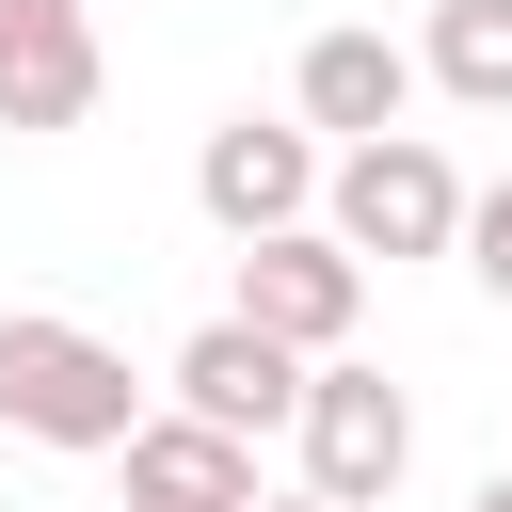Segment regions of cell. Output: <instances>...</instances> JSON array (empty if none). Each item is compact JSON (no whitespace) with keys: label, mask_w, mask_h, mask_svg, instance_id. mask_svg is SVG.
<instances>
[{"label":"cell","mask_w":512,"mask_h":512,"mask_svg":"<svg viewBox=\"0 0 512 512\" xmlns=\"http://www.w3.org/2000/svg\"><path fill=\"white\" fill-rule=\"evenodd\" d=\"M464 512H512V464H496V480H480V496H464Z\"/></svg>","instance_id":"4fadbf2b"},{"label":"cell","mask_w":512,"mask_h":512,"mask_svg":"<svg viewBox=\"0 0 512 512\" xmlns=\"http://www.w3.org/2000/svg\"><path fill=\"white\" fill-rule=\"evenodd\" d=\"M128 512H176V496H128Z\"/></svg>","instance_id":"5bb4252c"},{"label":"cell","mask_w":512,"mask_h":512,"mask_svg":"<svg viewBox=\"0 0 512 512\" xmlns=\"http://www.w3.org/2000/svg\"><path fill=\"white\" fill-rule=\"evenodd\" d=\"M96 112V0H0V128Z\"/></svg>","instance_id":"52a82bcc"},{"label":"cell","mask_w":512,"mask_h":512,"mask_svg":"<svg viewBox=\"0 0 512 512\" xmlns=\"http://www.w3.org/2000/svg\"><path fill=\"white\" fill-rule=\"evenodd\" d=\"M128 416H144V384H128V352L96 320L0 304V432H32V448H128Z\"/></svg>","instance_id":"6da1fadb"},{"label":"cell","mask_w":512,"mask_h":512,"mask_svg":"<svg viewBox=\"0 0 512 512\" xmlns=\"http://www.w3.org/2000/svg\"><path fill=\"white\" fill-rule=\"evenodd\" d=\"M400 112H416V48H400V32H304V128L368 144V128H400Z\"/></svg>","instance_id":"ba28073f"},{"label":"cell","mask_w":512,"mask_h":512,"mask_svg":"<svg viewBox=\"0 0 512 512\" xmlns=\"http://www.w3.org/2000/svg\"><path fill=\"white\" fill-rule=\"evenodd\" d=\"M320 224L352 240V256H448V224H464V176H448V144L432 128H368V144H336L320 160Z\"/></svg>","instance_id":"7a4b0ae2"},{"label":"cell","mask_w":512,"mask_h":512,"mask_svg":"<svg viewBox=\"0 0 512 512\" xmlns=\"http://www.w3.org/2000/svg\"><path fill=\"white\" fill-rule=\"evenodd\" d=\"M240 512H336V496H240Z\"/></svg>","instance_id":"7c38bea8"},{"label":"cell","mask_w":512,"mask_h":512,"mask_svg":"<svg viewBox=\"0 0 512 512\" xmlns=\"http://www.w3.org/2000/svg\"><path fill=\"white\" fill-rule=\"evenodd\" d=\"M416 80H432V96H464V112H512V0H432Z\"/></svg>","instance_id":"30bf717a"},{"label":"cell","mask_w":512,"mask_h":512,"mask_svg":"<svg viewBox=\"0 0 512 512\" xmlns=\"http://www.w3.org/2000/svg\"><path fill=\"white\" fill-rule=\"evenodd\" d=\"M448 256H464V272H480V288L512 304V176H496V192H464V224H448Z\"/></svg>","instance_id":"8fae6325"},{"label":"cell","mask_w":512,"mask_h":512,"mask_svg":"<svg viewBox=\"0 0 512 512\" xmlns=\"http://www.w3.org/2000/svg\"><path fill=\"white\" fill-rule=\"evenodd\" d=\"M192 208L224 224V240H256V224H304L320 208V128L288 112H240V128H208V160H192Z\"/></svg>","instance_id":"5b68a950"},{"label":"cell","mask_w":512,"mask_h":512,"mask_svg":"<svg viewBox=\"0 0 512 512\" xmlns=\"http://www.w3.org/2000/svg\"><path fill=\"white\" fill-rule=\"evenodd\" d=\"M128 496L240 512V496H256V432H208V416H128Z\"/></svg>","instance_id":"9c48e42d"},{"label":"cell","mask_w":512,"mask_h":512,"mask_svg":"<svg viewBox=\"0 0 512 512\" xmlns=\"http://www.w3.org/2000/svg\"><path fill=\"white\" fill-rule=\"evenodd\" d=\"M288 432H304V496H336V512H384L400 464H416V400H400L384 368H352V352H304Z\"/></svg>","instance_id":"3957f363"},{"label":"cell","mask_w":512,"mask_h":512,"mask_svg":"<svg viewBox=\"0 0 512 512\" xmlns=\"http://www.w3.org/2000/svg\"><path fill=\"white\" fill-rule=\"evenodd\" d=\"M240 320L288 336V352H352V320H368V256H352L336 224H256V240H240Z\"/></svg>","instance_id":"277c9868"},{"label":"cell","mask_w":512,"mask_h":512,"mask_svg":"<svg viewBox=\"0 0 512 512\" xmlns=\"http://www.w3.org/2000/svg\"><path fill=\"white\" fill-rule=\"evenodd\" d=\"M160 384H176V416H208V432H288V400H304V352H288V336H256V320L224 304V320H208V336H192Z\"/></svg>","instance_id":"8992f818"}]
</instances>
